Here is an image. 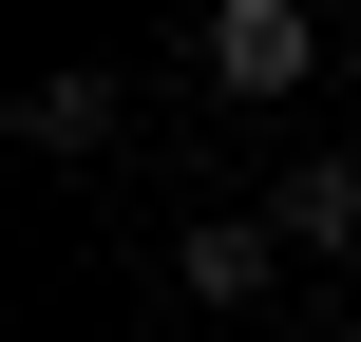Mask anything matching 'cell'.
Returning a JSON list of instances; mask_svg holds the SVG:
<instances>
[{"mask_svg":"<svg viewBox=\"0 0 361 342\" xmlns=\"http://www.w3.org/2000/svg\"><path fill=\"white\" fill-rule=\"evenodd\" d=\"M286 267H305V248H286V228H267V209H209V228H171V286H190V305H209V324H247V305H267V286H286Z\"/></svg>","mask_w":361,"mask_h":342,"instance_id":"cell-3","label":"cell"},{"mask_svg":"<svg viewBox=\"0 0 361 342\" xmlns=\"http://www.w3.org/2000/svg\"><path fill=\"white\" fill-rule=\"evenodd\" d=\"M19 152H38V171H95V152H133V95H114L95 57H57V76H19Z\"/></svg>","mask_w":361,"mask_h":342,"instance_id":"cell-2","label":"cell"},{"mask_svg":"<svg viewBox=\"0 0 361 342\" xmlns=\"http://www.w3.org/2000/svg\"><path fill=\"white\" fill-rule=\"evenodd\" d=\"M190 57H209V95H305V76H343V38H324L305 0H209Z\"/></svg>","mask_w":361,"mask_h":342,"instance_id":"cell-1","label":"cell"},{"mask_svg":"<svg viewBox=\"0 0 361 342\" xmlns=\"http://www.w3.org/2000/svg\"><path fill=\"white\" fill-rule=\"evenodd\" d=\"M267 228H286V248H361V152H305V171L267 190Z\"/></svg>","mask_w":361,"mask_h":342,"instance_id":"cell-4","label":"cell"},{"mask_svg":"<svg viewBox=\"0 0 361 342\" xmlns=\"http://www.w3.org/2000/svg\"><path fill=\"white\" fill-rule=\"evenodd\" d=\"M343 76H361V19H343Z\"/></svg>","mask_w":361,"mask_h":342,"instance_id":"cell-5","label":"cell"}]
</instances>
